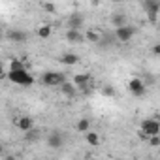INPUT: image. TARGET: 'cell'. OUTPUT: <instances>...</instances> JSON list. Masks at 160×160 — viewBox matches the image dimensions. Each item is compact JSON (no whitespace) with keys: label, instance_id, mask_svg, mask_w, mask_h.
<instances>
[{"label":"cell","instance_id":"cell-1","mask_svg":"<svg viewBox=\"0 0 160 160\" xmlns=\"http://www.w3.org/2000/svg\"><path fill=\"white\" fill-rule=\"evenodd\" d=\"M8 79L12 83H15V85H21V87H28V85L34 83V77L27 72V68L25 70H17V72H8Z\"/></svg>","mask_w":160,"mask_h":160},{"label":"cell","instance_id":"cell-2","mask_svg":"<svg viewBox=\"0 0 160 160\" xmlns=\"http://www.w3.org/2000/svg\"><path fill=\"white\" fill-rule=\"evenodd\" d=\"M42 83L45 87H60L62 83H66V77L60 72H45L42 75Z\"/></svg>","mask_w":160,"mask_h":160},{"label":"cell","instance_id":"cell-3","mask_svg":"<svg viewBox=\"0 0 160 160\" xmlns=\"http://www.w3.org/2000/svg\"><path fill=\"white\" fill-rule=\"evenodd\" d=\"M139 130L145 132L147 138L158 136V134H160V121H158V119H145V121H141Z\"/></svg>","mask_w":160,"mask_h":160},{"label":"cell","instance_id":"cell-4","mask_svg":"<svg viewBox=\"0 0 160 160\" xmlns=\"http://www.w3.org/2000/svg\"><path fill=\"white\" fill-rule=\"evenodd\" d=\"M113 34H115V40H117V42H121V43H128V42L134 38L136 28L130 27V25H126V27H122V28H115Z\"/></svg>","mask_w":160,"mask_h":160},{"label":"cell","instance_id":"cell-5","mask_svg":"<svg viewBox=\"0 0 160 160\" xmlns=\"http://www.w3.org/2000/svg\"><path fill=\"white\" fill-rule=\"evenodd\" d=\"M143 8L147 12L149 21L154 23L158 19V13H160V2H156V0H147V2H143Z\"/></svg>","mask_w":160,"mask_h":160},{"label":"cell","instance_id":"cell-6","mask_svg":"<svg viewBox=\"0 0 160 160\" xmlns=\"http://www.w3.org/2000/svg\"><path fill=\"white\" fill-rule=\"evenodd\" d=\"M128 91H130L132 96H143L145 94V83L139 77H134V79L128 81Z\"/></svg>","mask_w":160,"mask_h":160},{"label":"cell","instance_id":"cell-7","mask_svg":"<svg viewBox=\"0 0 160 160\" xmlns=\"http://www.w3.org/2000/svg\"><path fill=\"white\" fill-rule=\"evenodd\" d=\"M72 83H73L75 87H79V89H83V87H87V85H91V83H92V75H91V73H87V72L75 73V75H73V79H72Z\"/></svg>","mask_w":160,"mask_h":160},{"label":"cell","instance_id":"cell-8","mask_svg":"<svg viewBox=\"0 0 160 160\" xmlns=\"http://www.w3.org/2000/svg\"><path fill=\"white\" fill-rule=\"evenodd\" d=\"M15 126L21 130V132H30V130H34V121H32V117H28V115H23V117H19V119H15Z\"/></svg>","mask_w":160,"mask_h":160},{"label":"cell","instance_id":"cell-9","mask_svg":"<svg viewBox=\"0 0 160 160\" xmlns=\"http://www.w3.org/2000/svg\"><path fill=\"white\" fill-rule=\"evenodd\" d=\"M47 145H49L51 149H60V147L64 145L62 134H60V132H51V134L47 136Z\"/></svg>","mask_w":160,"mask_h":160},{"label":"cell","instance_id":"cell-10","mask_svg":"<svg viewBox=\"0 0 160 160\" xmlns=\"http://www.w3.org/2000/svg\"><path fill=\"white\" fill-rule=\"evenodd\" d=\"M83 23H85L83 15L73 13V15H70V17H68V30H81Z\"/></svg>","mask_w":160,"mask_h":160},{"label":"cell","instance_id":"cell-11","mask_svg":"<svg viewBox=\"0 0 160 160\" xmlns=\"http://www.w3.org/2000/svg\"><path fill=\"white\" fill-rule=\"evenodd\" d=\"M66 40L70 43H81L85 40V34H81V30H66Z\"/></svg>","mask_w":160,"mask_h":160},{"label":"cell","instance_id":"cell-12","mask_svg":"<svg viewBox=\"0 0 160 160\" xmlns=\"http://www.w3.org/2000/svg\"><path fill=\"white\" fill-rule=\"evenodd\" d=\"M111 23H113L115 28H122V27H126V15L122 12H117V13L111 15Z\"/></svg>","mask_w":160,"mask_h":160},{"label":"cell","instance_id":"cell-13","mask_svg":"<svg viewBox=\"0 0 160 160\" xmlns=\"http://www.w3.org/2000/svg\"><path fill=\"white\" fill-rule=\"evenodd\" d=\"M77 87L72 83V81H66V83H62L60 87H58V91H60V94H64V96H75V91Z\"/></svg>","mask_w":160,"mask_h":160},{"label":"cell","instance_id":"cell-14","mask_svg":"<svg viewBox=\"0 0 160 160\" xmlns=\"http://www.w3.org/2000/svg\"><path fill=\"white\" fill-rule=\"evenodd\" d=\"M75 130H77V132H81V134L91 132V119H87V117L79 119V121L75 122Z\"/></svg>","mask_w":160,"mask_h":160},{"label":"cell","instance_id":"cell-15","mask_svg":"<svg viewBox=\"0 0 160 160\" xmlns=\"http://www.w3.org/2000/svg\"><path fill=\"white\" fill-rule=\"evenodd\" d=\"M60 62H62L64 66H73V64L79 62V55H75V53H64V55L60 57Z\"/></svg>","mask_w":160,"mask_h":160},{"label":"cell","instance_id":"cell-16","mask_svg":"<svg viewBox=\"0 0 160 160\" xmlns=\"http://www.w3.org/2000/svg\"><path fill=\"white\" fill-rule=\"evenodd\" d=\"M85 141H87L91 147H98V145H100V134L94 132V130H91V132L85 134Z\"/></svg>","mask_w":160,"mask_h":160},{"label":"cell","instance_id":"cell-17","mask_svg":"<svg viewBox=\"0 0 160 160\" xmlns=\"http://www.w3.org/2000/svg\"><path fill=\"white\" fill-rule=\"evenodd\" d=\"M8 38L12 42H15V43H21V42H27V32L25 30H12L8 34Z\"/></svg>","mask_w":160,"mask_h":160},{"label":"cell","instance_id":"cell-18","mask_svg":"<svg viewBox=\"0 0 160 160\" xmlns=\"http://www.w3.org/2000/svg\"><path fill=\"white\" fill-rule=\"evenodd\" d=\"M85 40H87V42H91V43H100V42H102V34H100L98 30L91 28V30H87V32H85Z\"/></svg>","mask_w":160,"mask_h":160},{"label":"cell","instance_id":"cell-19","mask_svg":"<svg viewBox=\"0 0 160 160\" xmlns=\"http://www.w3.org/2000/svg\"><path fill=\"white\" fill-rule=\"evenodd\" d=\"M51 32H53V28H51V25H42V27H38V30H36V34L40 36V38H49L51 36Z\"/></svg>","mask_w":160,"mask_h":160},{"label":"cell","instance_id":"cell-20","mask_svg":"<svg viewBox=\"0 0 160 160\" xmlns=\"http://www.w3.org/2000/svg\"><path fill=\"white\" fill-rule=\"evenodd\" d=\"M17 70H25V64L19 60V58H13L10 62V72H17Z\"/></svg>","mask_w":160,"mask_h":160},{"label":"cell","instance_id":"cell-21","mask_svg":"<svg viewBox=\"0 0 160 160\" xmlns=\"http://www.w3.org/2000/svg\"><path fill=\"white\" fill-rule=\"evenodd\" d=\"M102 94H104V96H115V89H113L111 85H104V87H102Z\"/></svg>","mask_w":160,"mask_h":160},{"label":"cell","instance_id":"cell-22","mask_svg":"<svg viewBox=\"0 0 160 160\" xmlns=\"http://www.w3.org/2000/svg\"><path fill=\"white\" fill-rule=\"evenodd\" d=\"M38 136H40V132H38V130H30V132H27L25 139H27V141H36V139H38Z\"/></svg>","mask_w":160,"mask_h":160},{"label":"cell","instance_id":"cell-23","mask_svg":"<svg viewBox=\"0 0 160 160\" xmlns=\"http://www.w3.org/2000/svg\"><path fill=\"white\" fill-rule=\"evenodd\" d=\"M149 145H151V147H160V136L149 138Z\"/></svg>","mask_w":160,"mask_h":160},{"label":"cell","instance_id":"cell-24","mask_svg":"<svg viewBox=\"0 0 160 160\" xmlns=\"http://www.w3.org/2000/svg\"><path fill=\"white\" fill-rule=\"evenodd\" d=\"M42 8H43L45 12H55V10H57V8H55L53 4H42Z\"/></svg>","mask_w":160,"mask_h":160},{"label":"cell","instance_id":"cell-25","mask_svg":"<svg viewBox=\"0 0 160 160\" xmlns=\"http://www.w3.org/2000/svg\"><path fill=\"white\" fill-rule=\"evenodd\" d=\"M152 53H154V55H156V57H160V42H158V43H154V45H152Z\"/></svg>","mask_w":160,"mask_h":160},{"label":"cell","instance_id":"cell-26","mask_svg":"<svg viewBox=\"0 0 160 160\" xmlns=\"http://www.w3.org/2000/svg\"><path fill=\"white\" fill-rule=\"evenodd\" d=\"M4 160H19V158H15V154H8V156H4Z\"/></svg>","mask_w":160,"mask_h":160}]
</instances>
